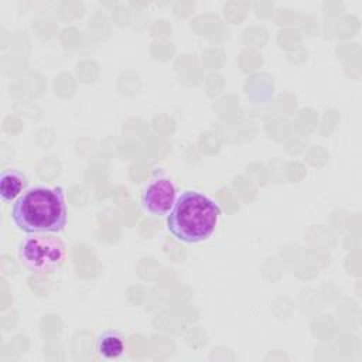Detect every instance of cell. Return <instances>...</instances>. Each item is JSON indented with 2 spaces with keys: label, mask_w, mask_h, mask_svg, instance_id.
<instances>
[{
  "label": "cell",
  "mask_w": 362,
  "mask_h": 362,
  "mask_svg": "<svg viewBox=\"0 0 362 362\" xmlns=\"http://www.w3.org/2000/svg\"><path fill=\"white\" fill-rule=\"evenodd\" d=\"M11 219L24 233H59L66 226L68 209L62 187H34L11 206Z\"/></svg>",
  "instance_id": "1"
},
{
  "label": "cell",
  "mask_w": 362,
  "mask_h": 362,
  "mask_svg": "<svg viewBox=\"0 0 362 362\" xmlns=\"http://www.w3.org/2000/svg\"><path fill=\"white\" fill-rule=\"evenodd\" d=\"M219 216L221 208L211 198L185 189L177 197L167 216V229L180 242L199 243L214 233Z\"/></svg>",
  "instance_id": "2"
},
{
  "label": "cell",
  "mask_w": 362,
  "mask_h": 362,
  "mask_svg": "<svg viewBox=\"0 0 362 362\" xmlns=\"http://www.w3.org/2000/svg\"><path fill=\"white\" fill-rule=\"evenodd\" d=\"M65 257V245L49 233H28L18 245L20 262L34 273H54L64 264Z\"/></svg>",
  "instance_id": "3"
},
{
  "label": "cell",
  "mask_w": 362,
  "mask_h": 362,
  "mask_svg": "<svg viewBox=\"0 0 362 362\" xmlns=\"http://www.w3.org/2000/svg\"><path fill=\"white\" fill-rule=\"evenodd\" d=\"M177 199V189L167 177L157 175L151 178L140 194L141 208L153 216L167 215Z\"/></svg>",
  "instance_id": "4"
},
{
  "label": "cell",
  "mask_w": 362,
  "mask_h": 362,
  "mask_svg": "<svg viewBox=\"0 0 362 362\" xmlns=\"http://www.w3.org/2000/svg\"><path fill=\"white\" fill-rule=\"evenodd\" d=\"M27 177L14 168L3 170L0 174V197L4 202H13L25 192Z\"/></svg>",
  "instance_id": "5"
},
{
  "label": "cell",
  "mask_w": 362,
  "mask_h": 362,
  "mask_svg": "<svg viewBox=\"0 0 362 362\" xmlns=\"http://www.w3.org/2000/svg\"><path fill=\"white\" fill-rule=\"evenodd\" d=\"M124 337L116 329H105L96 339V352L103 359H117L124 354Z\"/></svg>",
  "instance_id": "6"
}]
</instances>
